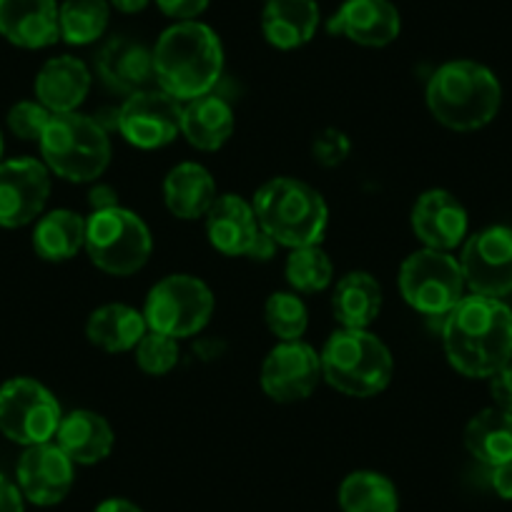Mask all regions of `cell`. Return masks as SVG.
<instances>
[{"mask_svg": "<svg viewBox=\"0 0 512 512\" xmlns=\"http://www.w3.org/2000/svg\"><path fill=\"white\" fill-rule=\"evenodd\" d=\"M61 420V405L46 384L31 377H13L0 387V432L16 445L51 442Z\"/></svg>", "mask_w": 512, "mask_h": 512, "instance_id": "30bf717a", "label": "cell"}, {"mask_svg": "<svg viewBox=\"0 0 512 512\" xmlns=\"http://www.w3.org/2000/svg\"><path fill=\"white\" fill-rule=\"evenodd\" d=\"M442 344L457 372L490 379L512 362V309L495 297H462L442 317Z\"/></svg>", "mask_w": 512, "mask_h": 512, "instance_id": "6da1fadb", "label": "cell"}, {"mask_svg": "<svg viewBox=\"0 0 512 512\" xmlns=\"http://www.w3.org/2000/svg\"><path fill=\"white\" fill-rule=\"evenodd\" d=\"M86 254L101 272L128 277L146 267L154 239L139 214L123 206L91 211L86 219Z\"/></svg>", "mask_w": 512, "mask_h": 512, "instance_id": "52a82bcc", "label": "cell"}, {"mask_svg": "<svg viewBox=\"0 0 512 512\" xmlns=\"http://www.w3.org/2000/svg\"><path fill=\"white\" fill-rule=\"evenodd\" d=\"M146 332H149V324H146L144 312L128 304H103L86 322L88 342L108 354L131 352Z\"/></svg>", "mask_w": 512, "mask_h": 512, "instance_id": "484cf974", "label": "cell"}, {"mask_svg": "<svg viewBox=\"0 0 512 512\" xmlns=\"http://www.w3.org/2000/svg\"><path fill=\"white\" fill-rule=\"evenodd\" d=\"M319 357L329 387L357 400L382 395L395 374L390 347L369 329H339L327 339Z\"/></svg>", "mask_w": 512, "mask_h": 512, "instance_id": "5b68a950", "label": "cell"}, {"mask_svg": "<svg viewBox=\"0 0 512 512\" xmlns=\"http://www.w3.org/2000/svg\"><path fill=\"white\" fill-rule=\"evenodd\" d=\"M154 81L161 91L186 103L214 91L224 71L221 38L206 23L179 21L154 46Z\"/></svg>", "mask_w": 512, "mask_h": 512, "instance_id": "7a4b0ae2", "label": "cell"}, {"mask_svg": "<svg viewBox=\"0 0 512 512\" xmlns=\"http://www.w3.org/2000/svg\"><path fill=\"white\" fill-rule=\"evenodd\" d=\"M462 277L467 289L480 297L502 299L512 294V229L487 226L462 246Z\"/></svg>", "mask_w": 512, "mask_h": 512, "instance_id": "4fadbf2b", "label": "cell"}, {"mask_svg": "<svg viewBox=\"0 0 512 512\" xmlns=\"http://www.w3.org/2000/svg\"><path fill=\"white\" fill-rule=\"evenodd\" d=\"M264 322L279 342H297L309 327L307 304L297 292H274L264 304Z\"/></svg>", "mask_w": 512, "mask_h": 512, "instance_id": "d6a6232c", "label": "cell"}, {"mask_svg": "<svg viewBox=\"0 0 512 512\" xmlns=\"http://www.w3.org/2000/svg\"><path fill=\"white\" fill-rule=\"evenodd\" d=\"M23 492L18 490L16 482L0 475V512H23Z\"/></svg>", "mask_w": 512, "mask_h": 512, "instance_id": "f35d334b", "label": "cell"}, {"mask_svg": "<svg viewBox=\"0 0 512 512\" xmlns=\"http://www.w3.org/2000/svg\"><path fill=\"white\" fill-rule=\"evenodd\" d=\"M319 28L317 0H267L262 11V33L269 46L294 51L307 46Z\"/></svg>", "mask_w": 512, "mask_h": 512, "instance_id": "603a6c76", "label": "cell"}, {"mask_svg": "<svg viewBox=\"0 0 512 512\" xmlns=\"http://www.w3.org/2000/svg\"><path fill=\"white\" fill-rule=\"evenodd\" d=\"M329 36H342L364 48H384L402 31V16L392 0H344L327 23Z\"/></svg>", "mask_w": 512, "mask_h": 512, "instance_id": "e0dca14e", "label": "cell"}, {"mask_svg": "<svg viewBox=\"0 0 512 512\" xmlns=\"http://www.w3.org/2000/svg\"><path fill=\"white\" fill-rule=\"evenodd\" d=\"M91 91V71L76 56H56L36 76V98L51 113H71Z\"/></svg>", "mask_w": 512, "mask_h": 512, "instance_id": "44dd1931", "label": "cell"}, {"mask_svg": "<svg viewBox=\"0 0 512 512\" xmlns=\"http://www.w3.org/2000/svg\"><path fill=\"white\" fill-rule=\"evenodd\" d=\"M16 485L28 502L41 507L58 505L71 492L76 472L73 462L56 442H43L23 450L16 467Z\"/></svg>", "mask_w": 512, "mask_h": 512, "instance_id": "2e32d148", "label": "cell"}, {"mask_svg": "<svg viewBox=\"0 0 512 512\" xmlns=\"http://www.w3.org/2000/svg\"><path fill=\"white\" fill-rule=\"evenodd\" d=\"M211 0H156L159 11L164 13L166 18H174L179 21H196L201 13L209 8Z\"/></svg>", "mask_w": 512, "mask_h": 512, "instance_id": "8d00e7d4", "label": "cell"}, {"mask_svg": "<svg viewBox=\"0 0 512 512\" xmlns=\"http://www.w3.org/2000/svg\"><path fill=\"white\" fill-rule=\"evenodd\" d=\"M490 485L502 500H512V462L490 467Z\"/></svg>", "mask_w": 512, "mask_h": 512, "instance_id": "ab89813d", "label": "cell"}, {"mask_svg": "<svg viewBox=\"0 0 512 512\" xmlns=\"http://www.w3.org/2000/svg\"><path fill=\"white\" fill-rule=\"evenodd\" d=\"M111 21L108 0H66L58 11L61 41L68 46H91L106 33Z\"/></svg>", "mask_w": 512, "mask_h": 512, "instance_id": "4dcf8cb0", "label": "cell"}, {"mask_svg": "<svg viewBox=\"0 0 512 512\" xmlns=\"http://www.w3.org/2000/svg\"><path fill=\"white\" fill-rule=\"evenodd\" d=\"M166 209L181 221L204 219L216 201V181L206 166L196 161L176 164L164 179Z\"/></svg>", "mask_w": 512, "mask_h": 512, "instance_id": "cb8c5ba5", "label": "cell"}, {"mask_svg": "<svg viewBox=\"0 0 512 512\" xmlns=\"http://www.w3.org/2000/svg\"><path fill=\"white\" fill-rule=\"evenodd\" d=\"M93 512H144L136 502L126 500V497H108Z\"/></svg>", "mask_w": 512, "mask_h": 512, "instance_id": "b9f144b4", "label": "cell"}, {"mask_svg": "<svg viewBox=\"0 0 512 512\" xmlns=\"http://www.w3.org/2000/svg\"><path fill=\"white\" fill-rule=\"evenodd\" d=\"M322 357L312 344L302 342H279L272 352L267 354L262 364V390L267 392L269 400L279 405H294L317 390L322 382Z\"/></svg>", "mask_w": 512, "mask_h": 512, "instance_id": "5bb4252c", "label": "cell"}, {"mask_svg": "<svg viewBox=\"0 0 512 512\" xmlns=\"http://www.w3.org/2000/svg\"><path fill=\"white\" fill-rule=\"evenodd\" d=\"M51 116L41 101H21L8 111V128L23 141H41Z\"/></svg>", "mask_w": 512, "mask_h": 512, "instance_id": "e575fe53", "label": "cell"}, {"mask_svg": "<svg viewBox=\"0 0 512 512\" xmlns=\"http://www.w3.org/2000/svg\"><path fill=\"white\" fill-rule=\"evenodd\" d=\"M88 206H91V211H106V209H113V206H121V204H118V194L113 186L96 184L91 189V194H88Z\"/></svg>", "mask_w": 512, "mask_h": 512, "instance_id": "60d3db41", "label": "cell"}, {"mask_svg": "<svg viewBox=\"0 0 512 512\" xmlns=\"http://www.w3.org/2000/svg\"><path fill=\"white\" fill-rule=\"evenodd\" d=\"M251 206L269 239L287 249L319 244L329 226L324 196L292 176H277L259 186Z\"/></svg>", "mask_w": 512, "mask_h": 512, "instance_id": "277c9868", "label": "cell"}, {"mask_svg": "<svg viewBox=\"0 0 512 512\" xmlns=\"http://www.w3.org/2000/svg\"><path fill=\"white\" fill-rule=\"evenodd\" d=\"M234 123L231 106L214 93L181 103V136L199 151H219L234 134Z\"/></svg>", "mask_w": 512, "mask_h": 512, "instance_id": "d4e9b609", "label": "cell"}, {"mask_svg": "<svg viewBox=\"0 0 512 512\" xmlns=\"http://www.w3.org/2000/svg\"><path fill=\"white\" fill-rule=\"evenodd\" d=\"M51 196V171L38 159L0 161V226L21 229L43 214Z\"/></svg>", "mask_w": 512, "mask_h": 512, "instance_id": "9a60e30c", "label": "cell"}, {"mask_svg": "<svg viewBox=\"0 0 512 512\" xmlns=\"http://www.w3.org/2000/svg\"><path fill=\"white\" fill-rule=\"evenodd\" d=\"M206 219V236L209 244L224 256H246L256 262L272 259L277 244L269 239L256 219L254 206L236 194L216 196Z\"/></svg>", "mask_w": 512, "mask_h": 512, "instance_id": "8fae6325", "label": "cell"}, {"mask_svg": "<svg viewBox=\"0 0 512 512\" xmlns=\"http://www.w3.org/2000/svg\"><path fill=\"white\" fill-rule=\"evenodd\" d=\"M465 277L460 259L450 251L420 249L400 267V292L415 312L427 317H445L465 297Z\"/></svg>", "mask_w": 512, "mask_h": 512, "instance_id": "ba28073f", "label": "cell"}, {"mask_svg": "<svg viewBox=\"0 0 512 512\" xmlns=\"http://www.w3.org/2000/svg\"><path fill=\"white\" fill-rule=\"evenodd\" d=\"M284 277H287L292 292L317 294L334 282V264L319 244L299 246L287 256Z\"/></svg>", "mask_w": 512, "mask_h": 512, "instance_id": "1f68e13d", "label": "cell"}, {"mask_svg": "<svg viewBox=\"0 0 512 512\" xmlns=\"http://www.w3.org/2000/svg\"><path fill=\"white\" fill-rule=\"evenodd\" d=\"M427 108L450 131H477L497 116L502 86L495 73L477 61H450L427 81Z\"/></svg>", "mask_w": 512, "mask_h": 512, "instance_id": "3957f363", "label": "cell"}, {"mask_svg": "<svg viewBox=\"0 0 512 512\" xmlns=\"http://www.w3.org/2000/svg\"><path fill=\"white\" fill-rule=\"evenodd\" d=\"M412 231L427 249L452 251L467 239V209L455 194L430 189L412 206Z\"/></svg>", "mask_w": 512, "mask_h": 512, "instance_id": "ac0fdd59", "label": "cell"}, {"mask_svg": "<svg viewBox=\"0 0 512 512\" xmlns=\"http://www.w3.org/2000/svg\"><path fill=\"white\" fill-rule=\"evenodd\" d=\"M108 3L118 13H126V16H136V13L146 11L151 6V0H108Z\"/></svg>", "mask_w": 512, "mask_h": 512, "instance_id": "7bdbcfd3", "label": "cell"}, {"mask_svg": "<svg viewBox=\"0 0 512 512\" xmlns=\"http://www.w3.org/2000/svg\"><path fill=\"white\" fill-rule=\"evenodd\" d=\"M214 294L209 284L191 274H171L151 287L144 304L149 329L174 339L194 337L214 317Z\"/></svg>", "mask_w": 512, "mask_h": 512, "instance_id": "9c48e42d", "label": "cell"}, {"mask_svg": "<svg viewBox=\"0 0 512 512\" xmlns=\"http://www.w3.org/2000/svg\"><path fill=\"white\" fill-rule=\"evenodd\" d=\"M116 126L136 149H164L181 134V101L161 88L136 91L118 108Z\"/></svg>", "mask_w": 512, "mask_h": 512, "instance_id": "7c38bea8", "label": "cell"}, {"mask_svg": "<svg viewBox=\"0 0 512 512\" xmlns=\"http://www.w3.org/2000/svg\"><path fill=\"white\" fill-rule=\"evenodd\" d=\"M349 151H352V141L344 131L339 128H324L314 136L312 141V156L319 166L324 169H334V166H342L349 159Z\"/></svg>", "mask_w": 512, "mask_h": 512, "instance_id": "d590c367", "label": "cell"}, {"mask_svg": "<svg viewBox=\"0 0 512 512\" xmlns=\"http://www.w3.org/2000/svg\"><path fill=\"white\" fill-rule=\"evenodd\" d=\"M0 161H3V134H0Z\"/></svg>", "mask_w": 512, "mask_h": 512, "instance_id": "ee69618b", "label": "cell"}, {"mask_svg": "<svg viewBox=\"0 0 512 512\" xmlns=\"http://www.w3.org/2000/svg\"><path fill=\"white\" fill-rule=\"evenodd\" d=\"M465 447L487 467L512 462V415L497 407L477 412L465 427Z\"/></svg>", "mask_w": 512, "mask_h": 512, "instance_id": "f1b7e54d", "label": "cell"}, {"mask_svg": "<svg viewBox=\"0 0 512 512\" xmlns=\"http://www.w3.org/2000/svg\"><path fill=\"white\" fill-rule=\"evenodd\" d=\"M490 395L497 410H505L512 415V362L502 367L490 377Z\"/></svg>", "mask_w": 512, "mask_h": 512, "instance_id": "74e56055", "label": "cell"}, {"mask_svg": "<svg viewBox=\"0 0 512 512\" xmlns=\"http://www.w3.org/2000/svg\"><path fill=\"white\" fill-rule=\"evenodd\" d=\"M136 364L151 377H164L179 364V339L149 329L134 349Z\"/></svg>", "mask_w": 512, "mask_h": 512, "instance_id": "836d02e7", "label": "cell"}, {"mask_svg": "<svg viewBox=\"0 0 512 512\" xmlns=\"http://www.w3.org/2000/svg\"><path fill=\"white\" fill-rule=\"evenodd\" d=\"M334 319L342 329H369L382 312V287L369 272H349L332 294Z\"/></svg>", "mask_w": 512, "mask_h": 512, "instance_id": "4316f807", "label": "cell"}, {"mask_svg": "<svg viewBox=\"0 0 512 512\" xmlns=\"http://www.w3.org/2000/svg\"><path fill=\"white\" fill-rule=\"evenodd\" d=\"M96 68L108 86L131 96L154 81V53L131 38H113L98 53Z\"/></svg>", "mask_w": 512, "mask_h": 512, "instance_id": "7402d4cb", "label": "cell"}, {"mask_svg": "<svg viewBox=\"0 0 512 512\" xmlns=\"http://www.w3.org/2000/svg\"><path fill=\"white\" fill-rule=\"evenodd\" d=\"M56 0H0V36L13 46L38 51L61 41Z\"/></svg>", "mask_w": 512, "mask_h": 512, "instance_id": "d6986e66", "label": "cell"}, {"mask_svg": "<svg viewBox=\"0 0 512 512\" xmlns=\"http://www.w3.org/2000/svg\"><path fill=\"white\" fill-rule=\"evenodd\" d=\"M53 440L71 457L73 465H98L116 445L113 427L93 410H73L63 415Z\"/></svg>", "mask_w": 512, "mask_h": 512, "instance_id": "ffe728a7", "label": "cell"}, {"mask_svg": "<svg viewBox=\"0 0 512 512\" xmlns=\"http://www.w3.org/2000/svg\"><path fill=\"white\" fill-rule=\"evenodd\" d=\"M38 146L48 171L73 184H93L111 164L108 134L78 111L53 113Z\"/></svg>", "mask_w": 512, "mask_h": 512, "instance_id": "8992f818", "label": "cell"}, {"mask_svg": "<svg viewBox=\"0 0 512 512\" xmlns=\"http://www.w3.org/2000/svg\"><path fill=\"white\" fill-rule=\"evenodd\" d=\"M337 502L342 512H400L395 482L374 470H357L344 477Z\"/></svg>", "mask_w": 512, "mask_h": 512, "instance_id": "f546056e", "label": "cell"}, {"mask_svg": "<svg viewBox=\"0 0 512 512\" xmlns=\"http://www.w3.org/2000/svg\"><path fill=\"white\" fill-rule=\"evenodd\" d=\"M86 246V219L71 209H53L36 221L33 249L46 262H68Z\"/></svg>", "mask_w": 512, "mask_h": 512, "instance_id": "83f0119b", "label": "cell"}]
</instances>
